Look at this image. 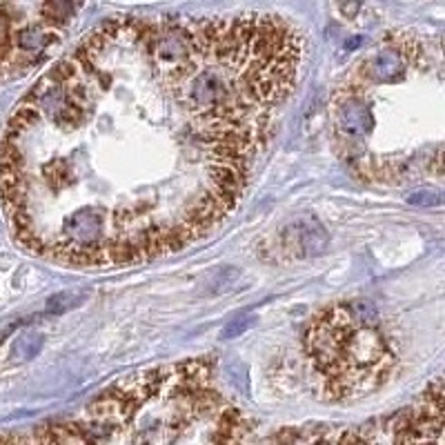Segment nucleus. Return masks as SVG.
<instances>
[{
  "mask_svg": "<svg viewBox=\"0 0 445 445\" xmlns=\"http://www.w3.org/2000/svg\"><path fill=\"white\" fill-rule=\"evenodd\" d=\"M376 319L372 303L352 300L325 310L310 325L305 347L334 399L365 394L392 372L394 354L376 330Z\"/></svg>",
  "mask_w": 445,
  "mask_h": 445,
  "instance_id": "f257e3e1",
  "label": "nucleus"
},
{
  "mask_svg": "<svg viewBox=\"0 0 445 445\" xmlns=\"http://www.w3.org/2000/svg\"><path fill=\"white\" fill-rule=\"evenodd\" d=\"M252 317H241V319H234L232 323H227L225 327H222V332H220V338H237L241 336L247 327L252 325Z\"/></svg>",
  "mask_w": 445,
  "mask_h": 445,
  "instance_id": "39448f33",
  "label": "nucleus"
},
{
  "mask_svg": "<svg viewBox=\"0 0 445 445\" xmlns=\"http://www.w3.org/2000/svg\"><path fill=\"white\" fill-rule=\"evenodd\" d=\"M230 378L234 381V385H237L243 394H247V392H250V374H247V370H245V365H241V363H232L230 365Z\"/></svg>",
  "mask_w": 445,
  "mask_h": 445,
  "instance_id": "423d86ee",
  "label": "nucleus"
},
{
  "mask_svg": "<svg viewBox=\"0 0 445 445\" xmlns=\"http://www.w3.org/2000/svg\"><path fill=\"white\" fill-rule=\"evenodd\" d=\"M76 300H78V296L76 294H56V296H51L49 300H47V314H60V312H65V310H69L72 305H76Z\"/></svg>",
  "mask_w": 445,
  "mask_h": 445,
  "instance_id": "20e7f679",
  "label": "nucleus"
},
{
  "mask_svg": "<svg viewBox=\"0 0 445 445\" xmlns=\"http://www.w3.org/2000/svg\"><path fill=\"white\" fill-rule=\"evenodd\" d=\"M43 347V336L41 334H25L14 343V357L27 361L32 357H36Z\"/></svg>",
  "mask_w": 445,
  "mask_h": 445,
  "instance_id": "f03ea898",
  "label": "nucleus"
},
{
  "mask_svg": "<svg viewBox=\"0 0 445 445\" xmlns=\"http://www.w3.org/2000/svg\"><path fill=\"white\" fill-rule=\"evenodd\" d=\"M408 203L416 205V207H437L443 203V194H441V190H432V187L414 190L408 194Z\"/></svg>",
  "mask_w": 445,
  "mask_h": 445,
  "instance_id": "7ed1b4c3",
  "label": "nucleus"
},
{
  "mask_svg": "<svg viewBox=\"0 0 445 445\" xmlns=\"http://www.w3.org/2000/svg\"><path fill=\"white\" fill-rule=\"evenodd\" d=\"M361 41H363V38H361V36H357V38H350V41L345 43V49L350 51V49H354V47H359V45H361Z\"/></svg>",
  "mask_w": 445,
  "mask_h": 445,
  "instance_id": "0eeeda50",
  "label": "nucleus"
}]
</instances>
